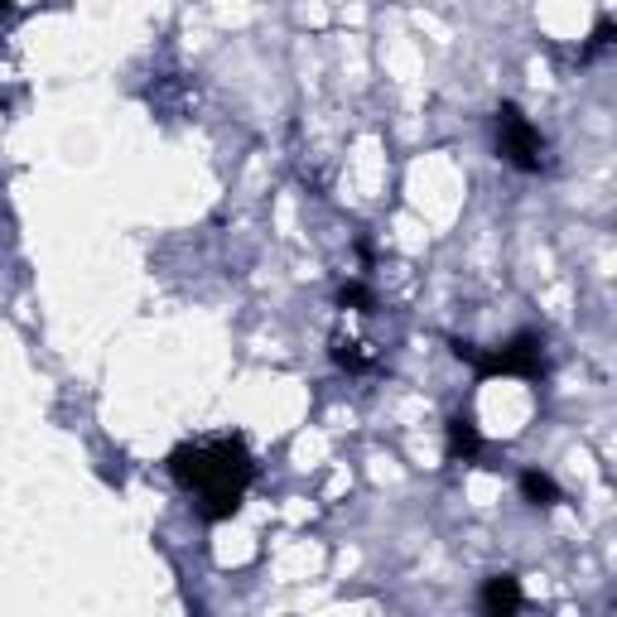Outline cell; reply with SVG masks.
<instances>
[{
  "instance_id": "cell-4",
  "label": "cell",
  "mask_w": 617,
  "mask_h": 617,
  "mask_svg": "<svg viewBox=\"0 0 617 617\" xmlns=\"http://www.w3.org/2000/svg\"><path fill=\"white\" fill-rule=\"evenodd\" d=\"M521 603H526V598H521V584H516L511 574H492L483 584V613L487 617H511Z\"/></svg>"
},
{
  "instance_id": "cell-2",
  "label": "cell",
  "mask_w": 617,
  "mask_h": 617,
  "mask_svg": "<svg viewBox=\"0 0 617 617\" xmlns=\"http://www.w3.org/2000/svg\"><path fill=\"white\" fill-rule=\"evenodd\" d=\"M454 357L458 362H473L478 376H526V381L545 376V348H540L536 333H516L507 348L497 352H483L473 343H463V338H454Z\"/></svg>"
},
{
  "instance_id": "cell-7",
  "label": "cell",
  "mask_w": 617,
  "mask_h": 617,
  "mask_svg": "<svg viewBox=\"0 0 617 617\" xmlns=\"http://www.w3.org/2000/svg\"><path fill=\"white\" fill-rule=\"evenodd\" d=\"M338 304H343V309H362V314H372L376 309V295L372 290H367V285H357V280H348V285H343V290H338Z\"/></svg>"
},
{
  "instance_id": "cell-10",
  "label": "cell",
  "mask_w": 617,
  "mask_h": 617,
  "mask_svg": "<svg viewBox=\"0 0 617 617\" xmlns=\"http://www.w3.org/2000/svg\"><path fill=\"white\" fill-rule=\"evenodd\" d=\"M5 10H10V0H0V15H5Z\"/></svg>"
},
{
  "instance_id": "cell-5",
  "label": "cell",
  "mask_w": 617,
  "mask_h": 617,
  "mask_svg": "<svg viewBox=\"0 0 617 617\" xmlns=\"http://www.w3.org/2000/svg\"><path fill=\"white\" fill-rule=\"evenodd\" d=\"M483 449V434H478V425H473V415H454L449 420V458H473Z\"/></svg>"
},
{
  "instance_id": "cell-1",
  "label": "cell",
  "mask_w": 617,
  "mask_h": 617,
  "mask_svg": "<svg viewBox=\"0 0 617 617\" xmlns=\"http://www.w3.org/2000/svg\"><path fill=\"white\" fill-rule=\"evenodd\" d=\"M169 478L198 497L203 521H227V516L242 511L246 487L256 483V458L237 434L198 439V444H179L169 454Z\"/></svg>"
},
{
  "instance_id": "cell-8",
  "label": "cell",
  "mask_w": 617,
  "mask_h": 617,
  "mask_svg": "<svg viewBox=\"0 0 617 617\" xmlns=\"http://www.w3.org/2000/svg\"><path fill=\"white\" fill-rule=\"evenodd\" d=\"M333 357H338V367H348V372H362V367H367L362 352H357V343H343V338L333 343Z\"/></svg>"
},
{
  "instance_id": "cell-9",
  "label": "cell",
  "mask_w": 617,
  "mask_h": 617,
  "mask_svg": "<svg viewBox=\"0 0 617 617\" xmlns=\"http://www.w3.org/2000/svg\"><path fill=\"white\" fill-rule=\"evenodd\" d=\"M608 44H613V20H603V25L593 29V39H589V54H593V49H608Z\"/></svg>"
},
{
  "instance_id": "cell-6",
  "label": "cell",
  "mask_w": 617,
  "mask_h": 617,
  "mask_svg": "<svg viewBox=\"0 0 617 617\" xmlns=\"http://www.w3.org/2000/svg\"><path fill=\"white\" fill-rule=\"evenodd\" d=\"M521 497H526L531 507H555V502H564L560 483H555L550 473H536V468H526V473H521Z\"/></svg>"
},
{
  "instance_id": "cell-3",
  "label": "cell",
  "mask_w": 617,
  "mask_h": 617,
  "mask_svg": "<svg viewBox=\"0 0 617 617\" xmlns=\"http://www.w3.org/2000/svg\"><path fill=\"white\" fill-rule=\"evenodd\" d=\"M497 155L511 169H521V174H540L545 169V140H540V131L526 121V111L516 102L497 107Z\"/></svg>"
}]
</instances>
